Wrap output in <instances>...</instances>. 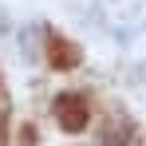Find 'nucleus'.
Returning a JSON list of instances; mask_svg holds the SVG:
<instances>
[{"label": "nucleus", "instance_id": "f257e3e1", "mask_svg": "<svg viewBox=\"0 0 146 146\" xmlns=\"http://www.w3.org/2000/svg\"><path fill=\"white\" fill-rule=\"evenodd\" d=\"M55 115H59V122L67 126V130H79L83 122H87V103L79 95H63L59 103H55Z\"/></svg>", "mask_w": 146, "mask_h": 146}]
</instances>
